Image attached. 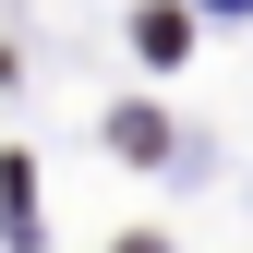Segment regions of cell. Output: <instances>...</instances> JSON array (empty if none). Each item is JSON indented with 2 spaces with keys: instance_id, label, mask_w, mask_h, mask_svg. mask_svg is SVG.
<instances>
[{
  "instance_id": "cell-1",
  "label": "cell",
  "mask_w": 253,
  "mask_h": 253,
  "mask_svg": "<svg viewBox=\"0 0 253 253\" xmlns=\"http://www.w3.org/2000/svg\"><path fill=\"white\" fill-rule=\"evenodd\" d=\"M133 37H145V60H181V48H193V24H181V12H145Z\"/></svg>"
}]
</instances>
